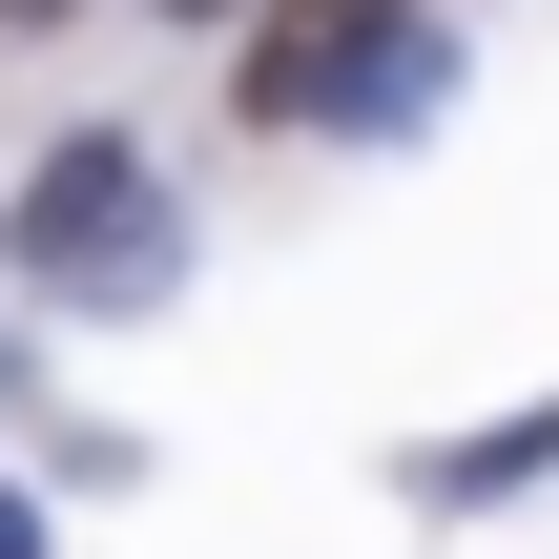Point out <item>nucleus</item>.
I'll list each match as a JSON object with an SVG mask.
<instances>
[{"instance_id":"7ed1b4c3","label":"nucleus","mask_w":559,"mask_h":559,"mask_svg":"<svg viewBox=\"0 0 559 559\" xmlns=\"http://www.w3.org/2000/svg\"><path fill=\"white\" fill-rule=\"evenodd\" d=\"M519 477H559V415H498V436H436V456H415V498H456V519L519 498Z\"/></svg>"},{"instance_id":"f257e3e1","label":"nucleus","mask_w":559,"mask_h":559,"mask_svg":"<svg viewBox=\"0 0 559 559\" xmlns=\"http://www.w3.org/2000/svg\"><path fill=\"white\" fill-rule=\"evenodd\" d=\"M228 104H249V124H373V145H415V124L456 104V41H436L415 0H270V21L228 41Z\"/></svg>"},{"instance_id":"f03ea898","label":"nucleus","mask_w":559,"mask_h":559,"mask_svg":"<svg viewBox=\"0 0 559 559\" xmlns=\"http://www.w3.org/2000/svg\"><path fill=\"white\" fill-rule=\"evenodd\" d=\"M21 270L83 290V311H166V290H187V207H166V166H145L124 124L41 145V187H21Z\"/></svg>"},{"instance_id":"423d86ee","label":"nucleus","mask_w":559,"mask_h":559,"mask_svg":"<svg viewBox=\"0 0 559 559\" xmlns=\"http://www.w3.org/2000/svg\"><path fill=\"white\" fill-rule=\"evenodd\" d=\"M166 21H228V0H166Z\"/></svg>"},{"instance_id":"20e7f679","label":"nucleus","mask_w":559,"mask_h":559,"mask_svg":"<svg viewBox=\"0 0 559 559\" xmlns=\"http://www.w3.org/2000/svg\"><path fill=\"white\" fill-rule=\"evenodd\" d=\"M0 559H41V498H21V477H0Z\"/></svg>"},{"instance_id":"39448f33","label":"nucleus","mask_w":559,"mask_h":559,"mask_svg":"<svg viewBox=\"0 0 559 559\" xmlns=\"http://www.w3.org/2000/svg\"><path fill=\"white\" fill-rule=\"evenodd\" d=\"M0 21H62V0H0Z\"/></svg>"}]
</instances>
